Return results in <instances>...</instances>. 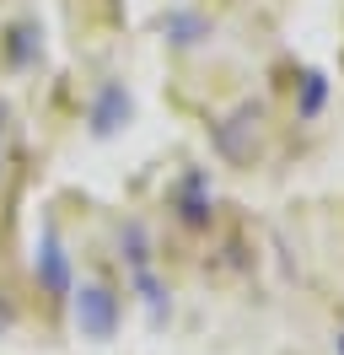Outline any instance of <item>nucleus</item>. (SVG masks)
I'll list each match as a JSON object with an SVG mask.
<instances>
[{"mask_svg": "<svg viewBox=\"0 0 344 355\" xmlns=\"http://www.w3.org/2000/svg\"><path fill=\"white\" fill-rule=\"evenodd\" d=\"M70 302H76V329L81 339H113L119 334V296L97 280L86 286H70Z\"/></svg>", "mask_w": 344, "mask_h": 355, "instance_id": "1", "label": "nucleus"}, {"mask_svg": "<svg viewBox=\"0 0 344 355\" xmlns=\"http://www.w3.org/2000/svg\"><path fill=\"white\" fill-rule=\"evenodd\" d=\"M11 329V307H0V334Z\"/></svg>", "mask_w": 344, "mask_h": 355, "instance_id": "9", "label": "nucleus"}, {"mask_svg": "<svg viewBox=\"0 0 344 355\" xmlns=\"http://www.w3.org/2000/svg\"><path fill=\"white\" fill-rule=\"evenodd\" d=\"M339 355H344V334H339Z\"/></svg>", "mask_w": 344, "mask_h": 355, "instance_id": "11", "label": "nucleus"}, {"mask_svg": "<svg viewBox=\"0 0 344 355\" xmlns=\"http://www.w3.org/2000/svg\"><path fill=\"white\" fill-rule=\"evenodd\" d=\"M0 140H6V108H0Z\"/></svg>", "mask_w": 344, "mask_h": 355, "instance_id": "10", "label": "nucleus"}, {"mask_svg": "<svg viewBox=\"0 0 344 355\" xmlns=\"http://www.w3.org/2000/svg\"><path fill=\"white\" fill-rule=\"evenodd\" d=\"M162 27L172 33V44H199V38H205V22H199V17H189V11H172Z\"/></svg>", "mask_w": 344, "mask_h": 355, "instance_id": "6", "label": "nucleus"}, {"mask_svg": "<svg viewBox=\"0 0 344 355\" xmlns=\"http://www.w3.org/2000/svg\"><path fill=\"white\" fill-rule=\"evenodd\" d=\"M124 264H129V280H135V291L146 296L150 318H162V280H156V269H150V237L140 221H124Z\"/></svg>", "mask_w": 344, "mask_h": 355, "instance_id": "2", "label": "nucleus"}, {"mask_svg": "<svg viewBox=\"0 0 344 355\" xmlns=\"http://www.w3.org/2000/svg\"><path fill=\"white\" fill-rule=\"evenodd\" d=\"M33 38H38V33H33L27 22L11 27V65H33V54H38V49H33Z\"/></svg>", "mask_w": 344, "mask_h": 355, "instance_id": "7", "label": "nucleus"}, {"mask_svg": "<svg viewBox=\"0 0 344 355\" xmlns=\"http://www.w3.org/2000/svg\"><path fill=\"white\" fill-rule=\"evenodd\" d=\"M178 210H183V221H205V210H210V200H205V173H189L183 183H178Z\"/></svg>", "mask_w": 344, "mask_h": 355, "instance_id": "5", "label": "nucleus"}, {"mask_svg": "<svg viewBox=\"0 0 344 355\" xmlns=\"http://www.w3.org/2000/svg\"><path fill=\"white\" fill-rule=\"evenodd\" d=\"M322 92L328 87H322V76L312 70V76H307V92H301V119H312V113L322 108Z\"/></svg>", "mask_w": 344, "mask_h": 355, "instance_id": "8", "label": "nucleus"}, {"mask_svg": "<svg viewBox=\"0 0 344 355\" xmlns=\"http://www.w3.org/2000/svg\"><path fill=\"white\" fill-rule=\"evenodd\" d=\"M33 275H38V286L49 291V296H70V259H64V243L60 232H54V221H43L38 232V248H33Z\"/></svg>", "mask_w": 344, "mask_h": 355, "instance_id": "3", "label": "nucleus"}, {"mask_svg": "<svg viewBox=\"0 0 344 355\" xmlns=\"http://www.w3.org/2000/svg\"><path fill=\"white\" fill-rule=\"evenodd\" d=\"M129 113H135L129 87H124V81H103V87H97V97H92L86 124H92V135H97V140H108V135H119V130L129 124Z\"/></svg>", "mask_w": 344, "mask_h": 355, "instance_id": "4", "label": "nucleus"}]
</instances>
